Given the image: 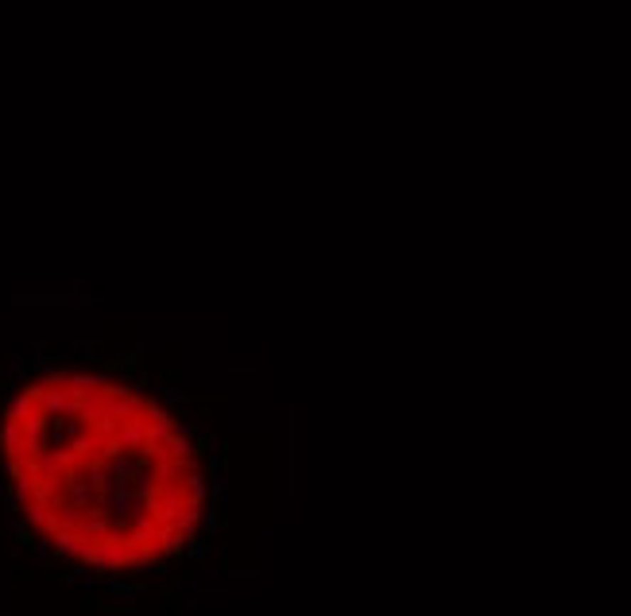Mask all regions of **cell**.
<instances>
[{"label":"cell","mask_w":631,"mask_h":616,"mask_svg":"<svg viewBox=\"0 0 631 616\" xmlns=\"http://www.w3.org/2000/svg\"><path fill=\"white\" fill-rule=\"evenodd\" d=\"M0 512L58 582L151 593L217 547L221 446L144 365L93 349L35 353L0 376Z\"/></svg>","instance_id":"cell-1"}]
</instances>
